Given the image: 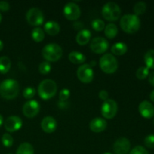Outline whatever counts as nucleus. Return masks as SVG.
I'll use <instances>...</instances> for the list:
<instances>
[{
  "instance_id": "1",
  "label": "nucleus",
  "mask_w": 154,
  "mask_h": 154,
  "mask_svg": "<svg viewBox=\"0 0 154 154\" xmlns=\"http://www.w3.org/2000/svg\"><path fill=\"white\" fill-rule=\"evenodd\" d=\"M19 90V84L14 79H6L0 84V96L5 99L16 98Z\"/></svg>"
},
{
  "instance_id": "2",
  "label": "nucleus",
  "mask_w": 154,
  "mask_h": 154,
  "mask_svg": "<svg viewBox=\"0 0 154 154\" xmlns=\"http://www.w3.org/2000/svg\"><path fill=\"white\" fill-rule=\"evenodd\" d=\"M141 20L135 14H126L120 19V27L126 33L133 34L139 30Z\"/></svg>"
},
{
  "instance_id": "3",
  "label": "nucleus",
  "mask_w": 154,
  "mask_h": 154,
  "mask_svg": "<svg viewBox=\"0 0 154 154\" xmlns=\"http://www.w3.org/2000/svg\"><path fill=\"white\" fill-rule=\"evenodd\" d=\"M57 92V85L54 81L51 79H45L39 84L38 93L39 96L44 100L51 99Z\"/></svg>"
},
{
  "instance_id": "4",
  "label": "nucleus",
  "mask_w": 154,
  "mask_h": 154,
  "mask_svg": "<svg viewBox=\"0 0 154 154\" xmlns=\"http://www.w3.org/2000/svg\"><path fill=\"white\" fill-rule=\"evenodd\" d=\"M42 54L48 62H57L63 56V49L57 44H48L44 47Z\"/></svg>"
},
{
  "instance_id": "5",
  "label": "nucleus",
  "mask_w": 154,
  "mask_h": 154,
  "mask_svg": "<svg viewBox=\"0 0 154 154\" xmlns=\"http://www.w3.org/2000/svg\"><path fill=\"white\" fill-rule=\"evenodd\" d=\"M99 66L103 72L113 74L117 70L118 62L114 55L111 54H104L99 60Z\"/></svg>"
},
{
  "instance_id": "6",
  "label": "nucleus",
  "mask_w": 154,
  "mask_h": 154,
  "mask_svg": "<svg viewBox=\"0 0 154 154\" xmlns=\"http://www.w3.org/2000/svg\"><path fill=\"white\" fill-rule=\"evenodd\" d=\"M102 14L107 20L116 21L120 18L121 9L117 3L110 2L104 5L102 9Z\"/></svg>"
},
{
  "instance_id": "7",
  "label": "nucleus",
  "mask_w": 154,
  "mask_h": 154,
  "mask_svg": "<svg viewBox=\"0 0 154 154\" xmlns=\"http://www.w3.org/2000/svg\"><path fill=\"white\" fill-rule=\"evenodd\" d=\"M118 110L117 102L113 99H107L102 104L101 112L102 116L106 119H112L116 116Z\"/></svg>"
},
{
  "instance_id": "8",
  "label": "nucleus",
  "mask_w": 154,
  "mask_h": 154,
  "mask_svg": "<svg viewBox=\"0 0 154 154\" xmlns=\"http://www.w3.org/2000/svg\"><path fill=\"white\" fill-rule=\"evenodd\" d=\"M26 20L30 25L38 26L44 22V14L42 11L37 8L29 9L26 13Z\"/></svg>"
},
{
  "instance_id": "9",
  "label": "nucleus",
  "mask_w": 154,
  "mask_h": 154,
  "mask_svg": "<svg viewBox=\"0 0 154 154\" xmlns=\"http://www.w3.org/2000/svg\"><path fill=\"white\" fill-rule=\"evenodd\" d=\"M77 76L78 78L83 83L91 82L94 78V72L93 69L89 64H84L79 66L77 70Z\"/></svg>"
},
{
  "instance_id": "10",
  "label": "nucleus",
  "mask_w": 154,
  "mask_h": 154,
  "mask_svg": "<svg viewBox=\"0 0 154 154\" xmlns=\"http://www.w3.org/2000/svg\"><path fill=\"white\" fill-rule=\"evenodd\" d=\"M63 14L69 20H75L81 16V9L75 2H69L63 8Z\"/></svg>"
},
{
  "instance_id": "11",
  "label": "nucleus",
  "mask_w": 154,
  "mask_h": 154,
  "mask_svg": "<svg viewBox=\"0 0 154 154\" xmlns=\"http://www.w3.org/2000/svg\"><path fill=\"white\" fill-rule=\"evenodd\" d=\"M40 104L36 100H30L26 102L23 106V113L29 118L35 117L40 111Z\"/></svg>"
},
{
  "instance_id": "12",
  "label": "nucleus",
  "mask_w": 154,
  "mask_h": 154,
  "mask_svg": "<svg viewBox=\"0 0 154 154\" xmlns=\"http://www.w3.org/2000/svg\"><path fill=\"white\" fill-rule=\"evenodd\" d=\"M108 42L102 37L94 38L90 43V48L92 51L98 54L105 53L108 50Z\"/></svg>"
},
{
  "instance_id": "13",
  "label": "nucleus",
  "mask_w": 154,
  "mask_h": 154,
  "mask_svg": "<svg viewBox=\"0 0 154 154\" xmlns=\"http://www.w3.org/2000/svg\"><path fill=\"white\" fill-rule=\"evenodd\" d=\"M131 144L129 139L122 137L114 142L113 149L115 154H127L130 150Z\"/></svg>"
},
{
  "instance_id": "14",
  "label": "nucleus",
  "mask_w": 154,
  "mask_h": 154,
  "mask_svg": "<svg viewBox=\"0 0 154 154\" xmlns=\"http://www.w3.org/2000/svg\"><path fill=\"white\" fill-rule=\"evenodd\" d=\"M22 125V120L17 116H11L8 117L4 123L5 129L9 132H14L19 130Z\"/></svg>"
},
{
  "instance_id": "15",
  "label": "nucleus",
  "mask_w": 154,
  "mask_h": 154,
  "mask_svg": "<svg viewBox=\"0 0 154 154\" xmlns=\"http://www.w3.org/2000/svg\"><path fill=\"white\" fill-rule=\"evenodd\" d=\"M138 111L143 117L150 119L154 116V106L151 102L144 100L140 103Z\"/></svg>"
},
{
  "instance_id": "16",
  "label": "nucleus",
  "mask_w": 154,
  "mask_h": 154,
  "mask_svg": "<svg viewBox=\"0 0 154 154\" xmlns=\"http://www.w3.org/2000/svg\"><path fill=\"white\" fill-rule=\"evenodd\" d=\"M42 129L46 133H52L57 127V122L53 117H45L41 123Z\"/></svg>"
},
{
  "instance_id": "17",
  "label": "nucleus",
  "mask_w": 154,
  "mask_h": 154,
  "mask_svg": "<svg viewBox=\"0 0 154 154\" xmlns=\"http://www.w3.org/2000/svg\"><path fill=\"white\" fill-rule=\"evenodd\" d=\"M108 123L107 121L103 118L101 117H96L93 119L90 123V128L93 132L99 133V132H103L107 128Z\"/></svg>"
},
{
  "instance_id": "18",
  "label": "nucleus",
  "mask_w": 154,
  "mask_h": 154,
  "mask_svg": "<svg viewBox=\"0 0 154 154\" xmlns=\"http://www.w3.org/2000/svg\"><path fill=\"white\" fill-rule=\"evenodd\" d=\"M44 29H45V31L47 34L52 36L57 35L60 31V26L58 23L53 20L48 21L45 24Z\"/></svg>"
},
{
  "instance_id": "19",
  "label": "nucleus",
  "mask_w": 154,
  "mask_h": 154,
  "mask_svg": "<svg viewBox=\"0 0 154 154\" xmlns=\"http://www.w3.org/2000/svg\"><path fill=\"white\" fill-rule=\"evenodd\" d=\"M90 38H91V32L90 30L84 29L81 30L78 32L76 35V42L80 45H85L90 42Z\"/></svg>"
},
{
  "instance_id": "20",
  "label": "nucleus",
  "mask_w": 154,
  "mask_h": 154,
  "mask_svg": "<svg viewBox=\"0 0 154 154\" xmlns=\"http://www.w3.org/2000/svg\"><path fill=\"white\" fill-rule=\"evenodd\" d=\"M69 60L74 64H82L86 61V57L82 53L72 51L69 54Z\"/></svg>"
},
{
  "instance_id": "21",
  "label": "nucleus",
  "mask_w": 154,
  "mask_h": 154,
  "mask_svg": "<svg viewBox=\"0 0 154 154\" xmlns=\"http://www.w3.org/2000/svg\"><path fill=\"white\" fill-rule=\"evenodd\" d=\"M127 45L123 42H117L111 47V52L117 56L123 55L127 51Z\"/></svg>"
},
{
  "instance_id": "22",
  "label": "nucleus",
  "mask_w": 154,
  "mask_h": 154,
  "mask_svg": "<svg viewBox=\"0 0 154 154\" xmlns=\"http://www.w3.org/2000/svg\"><path fill=\"white\" fill-rule=\"evenodd\" d=\"M117 33H118V29H117V26L115 24L109 23L105 26V35L108 38H114L117 36Z\"/></svg>"
},
{
  "instance_id": "23",
  "label": "nucleus",
  "mask_w": 154,
  "mask_h": 154,
  "mask_svg": "<svg viewBox=\"0 0 154 154\" xmlns=\"http://www.w3.org/2000/svg\"><path fill=\"white\" fill-rule=\"evenodd\" d=\"M11 66V62L8 57H0V73L6 74L10 70Z\"/></svg>"
},
{
  "instance_id": "24",
  "label": "nucleus",
  "mask_w": 154,
  "mask_h": 154,
  "mask_svg": "<svg viewBox=\"0 0 154 154\" xmlns=\"http://www.w3.org/2000/svg\"><path fill=\"white\" fill-rule=\"evenodd\" d=\"M16 154H34V148L29 143H22L18 147Z\"/></svg>"
},
{
  "instance_id": "25",
  "label": "nucleus",
  "mask_w": 154,
  "mask_h": 154,
  "mask_svg": "<svg viewBox=\"0 0 154 154\" xmlns=\"http://www.w3.org/2000/svg\"><path fill=\"white\" fill-rule=\"evenodd\" d=\"M144 63L149 69H154V50H150L144 55Z\"/></svg>"
},
{
  "instance_id": "26",
  "label": "nucleus",
  "mask_w": 154,
  "mask_h": 154,
  "mask_svg": "<svg viewBox=\"0 0 154 154\" xmlns=\"http://www.w3.org/2000/svg\"><path fill=\"white\" fill-rule=\"evenodd\" d=\"M32 38L35 42H42L45 38V32L40 27H36L32 32Z\"/></svg>"
},
{
  "instance_id": "27",
  "label": "nucleus",
  "mask_w": 154,
  "mask_h": 154,
  "mask_svg": "<svg viewBox=\"0 0 154 154\" xmlns=\"http://www.w3.org/2000/svg\"><path fill=\"white\" fill-rule=\"evenodd\" d=\"M147 9V5L144 2H138L134 6V12L136 16L141 15L146 11Z\"/></svg>"
},
{
  "instance_id": "28",
  "label": "nucleus",
  "mask_w": 154,
  "mask_h": 154,
  "mask_svg": "<svg viewBox=\"0 0 154 154\" xmlns=\"http://www.w3.org/2000/svg\"><path fill=\"white\" fill-rule=\"evenodd\" d=\"M149 74H150L149 69H147L146 66H142L137 70L136 77L139 80H144L148 77Z\"/></svg>"
},
{
  "instance_id": "29",
  "label": "nucleus",
  "mask_w": 154,
  "mask_h": 154,
  "mask_svg": "<svg viewBox=\"0 0 154 154\" xmlns=\"http://www.w3.org/2000/svg\"><path fill=\"white\" fill-rule=\"evenodd\" d=\"M92 27L96 31H102L105 28V23L102 20L96 19L92 22Z\"/></svg>"
},
{
  "instance_id": "30",
  "label": "nucleus",
  "mask_w": 154,
  "mask_h": 154,
  "mask_svg": "<svg viewBox=\"0 0 154 154\" xmlns=\"http://www.w3.org/2000/svg\"><path fill=\"white\" fill-rule=\"evenodd\" d=\"M2 144L6 147H10L13 145L14 139L13 137L8 133H5L2 137Z\"/></svg>"
},
{
  "instance_id": "31",
  "label": "nucleus",
  "mask_w": 154,
  "mask_h": 154,
  "mask_svg": "<svg viewBox=\"0 0 154 154\" xmlns=\"http://www.w3.org/2000/svg\"><path fill=\"white\" fill-rule=\"evenodd\" d=\"M39 72L42 75H47L51 71V66L49 62L44 61L39 65Z\"/></svg>"
},
{
  "instance_id": "32",
  "label": "nucleus",
  "mask_w": 154,
  "mask_h": 154,
  "mask_svg": "<svg viewBox=\"0 0 154 154\" xmlns=\"http://www.w3.org/2000/svg\"><path fill=\"white\" fill-rule=\"evenodd\" d=\"M23 95L25 99H32V98L34 97L35 95V88L31 87H26V88L24 89L23 92Z\"/></svg>"
},
{
  "instance_id": "33",
  "label": "nucleus",
  "mask_w": 154,
  "mask_h": 154,
  "mask_svg": "<svg viewBox=\"0 0 154 154\" xmlns=\"http://www.w3.org/2000/svg\"><path fill=\"white\" fill-rule=\"evenodd\" d=\"M69 96H70V91H69V89L65 88L60 90V94H59V98H60V101L65 102V101H66L69 99Z\"/></svg>"
},
{
  "instance_id": "34",
  "label": "nucleus",
  "mask_w": 154,
  "mask_h": 154,
  "mask_svg": "<svg viewBox=\"0 0 154 154\" xmlns=\"http://www.w3.org/2000/svg\"><path fill=\"white\" fill-rule=\"evenodd\" d=\"M144 144L148 148H154V135H149L144 138Z\"/></svg>"
},
{
  "instance_id": "35",
  "label": "nucleus",
  "mask_w": 154,
  "mask_h": 154,
  "mask_svg": "<svg viewBox=\"0 0 154 154\" xmlns=\"http://www.w3.org/2000/svg\"><path fill=\"white\" fill-rule=\"evenodd\" d=\"M129 154H149L147 150L142 146H136L130 151Z\"/></svg>"
},
{
  "instance_id": "36",
  "label": "nucleus",
  "mask_w": 154,
  "mask_h": 154,
  "mask_svg": "<svg viewBox=\"0 0 154 154\" xmlns=\"http://www.w3.org/2000/svg\"><path fill=\"white\" fill-rule=\"evenodd\" d=\"M10 9V5L6 1H0V10L2 11H7Z\"/></svg>"
},
{
  "instance_id": "37",
  "label": "nucleus",
  "mask_w": 154,
  "mask_h": 154,
  "mask_svg": "<svg viewBox=\"0 0 154 154\" xmlns=\"http://www.w3.org/2000/svg\"><path fill=\"white\" fill-rule=\"evenodd\" d=\"M99 99H101L102 100H104V101L107 100L108 98V93L105 90H101L99 93Z\"/></svg>"
},
{
  "instance_id": "38",
  "label": "nucleus",
  "mask_w": 154,
  "mask_h": 154,
  "mask_svg": "<svg viewBox=\"0 0 154 154\" xmlns=\"http://www.w3.org/2000/svg\"><path fill=\"white\" fill-rule=\"evenodd\" d=\"M148 81L153 87H154V72H150V74H149Z\"/></svg>"
},
{
  "instance_id": "39",
  "label": "nucleus",
  "mask_w": 154,
  "mask_h": 154,
  "mask_svg": "<svg viewBox=\"0 0 154 154\" xmlns=\"http://www.w3.org/2000/svg\"><path fill=\"white\" fill-rule=\"evenodd\" d=\"M150 99H151L152 102H154V90H153V91L151 92V93H150Z\"/></svg>"
},
{
  "instance_id": "40",
  "label": "nucleus",
  "mask_w": 154,
  "mask_h": 154,
  "mask_svg": "<svg viewBox=\"0 0 154 154\" xmlns=\"http://www.w3.org/2000/svg\"><path fill=\"white\" fill-rule=\"evenodd\" d=\"M3 47H4V44H3L2 41L0 40V51L3 49Z\"/></svg>"
},
{
  "instance_id": "41",
  "label": "nucleus",
  "mask_w": 154,
  "mask_h": 154,
  "mask_svg": "<svg viewBox=\"0 0 154 154\" xmlns=\"http://www.w3.org/2000/svg\"><path fill=\"white\" fill-rule=\"evenodd\" d=\"M2 123H3V117H2V116L0 114V126L2 125Z\"/></svg>"
},
{
  "instance_id": "42",
  "label": "nucleus",
  "mask_w": 154,
  "mask_h": 154,
  "mask_svg": "<svg viewBox=\"0 0 154 154\" xmlns=\"http://www.w3.org/2000/svg\"><path fill=\"white\" fill-rule=\"evenodd\" d=\"M89 65H90V66H91V67H93V66H96V62L91 61V63H90V64H89Z\"/></svg>"
},
{
  "instance_id": "43",
  "label": "nucleus",
  "mask_w": 154,
  "mask_h": 154,
  "mask_svg": "<svg viewBox=\"0 0 154 154\" xmlns=\"http://www.w3.org/2000/svg\"><path fill=\"white\" fill-rule=\"evenodd\" d=\"M1 21H2V14H0V23H1Z\"/></svg>"
},
{
  "instance_id": "44",
  "label": "nucleus",
  "mask_w": 154,
  "mask_h": 154,
  "mask_svg": "<svg viewBox=\"0 0 154 154\" xmlns=\"http://www.w3.org/2000/svg\"><path fill=\"white\" fill-rule=\"evenodd\" d=\"M103 154H112V153H103Z\"/></svg>"
},
{
  "instance_id": "45",
  "label": "nucleus",
  "mask_w": 154,
  "mask_h": 154,
  "mask_svg": "<svg viewBox=\"0 0 154 154\" xmlns=\"http://www.w3.org/2000/svg\"><path fill=\"white\" fill-rule=\"evenodd\" d=\"M8 154H11V153H8Z\"/></svg>"
}]
</instances>
